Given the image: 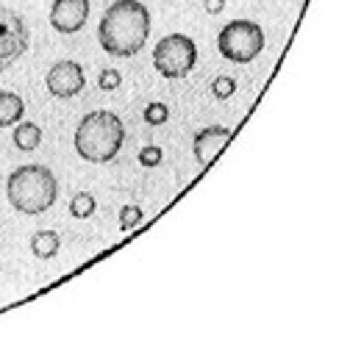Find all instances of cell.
I'll list each match as a JSON object with an SVG mask.
<instances>
[{
  "instance_id": "6da1fadb",
  "label": "cell",
  "mask_w": 350,
  "mask_h": 355,
  "mask_svg": "<svg viewBox=\"0 0 350 355\" xmlns=\"http://www.w3.org/2000/svg\"><path fill=\"white\" fill-rule=\"evenodd\" d=\"M150 36V11L139 0H114L97 22V42L108 55L131 58Z\"/></svg>"
},
{
  "instance_id": "7a4b0ae2",
  "label": "cell",
  "mask_w": 350,
  "mask_h": 355,
  "mask_svg": "<svg viewBox=\"0 0 350 355\" xmlns=\"http://www.w3.org/2000/svg\"><path fill=\"white\" fill-rule=\"evenodd\" d=\"M75 153L83 161L106 164L125 144V125L114 111H92L75 128Z\"/></svg>"
},
{
  "instance_id": "3957f363",
  "label": "cell",
  "mask_w": 350,
  "mask_h": 355,
  "mask_svg": "<svg viewBox=\"0 0 350 355\" xmlns=\"http://www.w3.org/2000/svg\"><path fill=\"white\" fill-rule=\"evenodd\" d=\"M56 194H58L56 175L44 164L17 166L6 180V200L19 214H28V216L47 211L56 202Z\"/></svg>"
},
{
  "instance_id": "277c9868",
  "label": "cell",
  "mask_w": 350,
  "mask_h": 355,
  "mask_svg": "<svg viewBox=\"0 0 350 355\" xmlns=\"http://www.w3.org/2000/svg\"><path fill=\"white\" fill-rule=\"evenodd\" d=\"M219 53L233 64H247L264 50V31L253 19H233L217 36Z\"/></svg>"
},
{
  "instance_id": "5b68a950",
  "label": "cell",
  "mask_w": 350,
  "mask_h": 355,
  "mask_svg": "<svg viewBox=\"0 0 350 355\" xmlns=\"http://www.w3.org/2000/svg\"><path fill=\"white\" fill-rule=\"evenodd\" d=\"M197 64V44L183 33H169L153 47V67L161 78H186Z\"/></svg>"
},
{
  "instance_id": "8992f818",
  "label": "cell",
  "mask_w": 350,
  "mask_h": 355,
  "mask_svg": "<svg viewBox=\"0 0 350 355\" xmlns=\"http://www.w3.org/2000/svg\"><path fill=\"white\" fill-rule=\"evenodd\" d=\"M28 39L25 19L17 11L0 6V72H6L28 50Z\"/></svg>"
},
{
  "instance_id": "52a82bcc",
  "label": "cell",
  "mask_w": 350,
  "mask_h": 355,
  "mask_svg": "<svg viewBox=\"0 0 350 355\" xmlns=\"http://www.w3.org/2000/svg\"><path fill=\"white\" fill-rule=\"evenodd\" d=\"M44 86H47V92H50L53 97H58V100H69V97H75V94L86 86L83 67L75 64V61H56V64L47 69Z\"/></svg>"
},
{
  "instance_id": "ba28073f",
  "label": "cell",
  "mask_w": 350,
  "mask_h": 355,
  "mask_svg": "<svg viewBox=\"0 0 350 355\" xmlns=\"http://www.w3.org/2000/svg\"><path fill=\"white\" fill-rule=\"evenodd\" d=\"M89 19V0H53L50 25L58 33H78Z\"/></svg>"
},
{
  "instance_id": "9c48e42d",
  "label": "cell",
  "mask_w": 350,
  "mask_h": 355,
  "mask_svg": "<svg viewBox=\"0 0 350 355\" xmlns=\"http://www.w3.org/2000/svg\"><path fill=\"white\" fill-rule=\"evenodd\" d=\"M228 139H231V130H228V128H222V125L203 128V130L194 136V141H192L194 158H197L203 166H206V164H211V161L219 155V150L228 144Z\"/></svg>"
},
{
  "instance_id": "30bf717a",
  "label": "cell",
  "mask_w": 350,
  "mask_h": 355,
  "mask_svg": "<svg viewBox=\"0 0 350 355\" xmlns=\"http://www.w3.org/2000/svg\"><path fill=\"white\" fill-rule=\"evenodd\" d=\"M25 114V100L17 92H0V128L17 125Z\"/></svg>"
},
{
  "instance_id": "8fae6325",
  "label": "cell",
  "mask_w": 350,
  "mask_h": 355,
  "mask_svg": "<svg viewBox=\"0 0 350 355\" xmlns=\"http://www.w3.org/2000/svg\"><path fill=\"white\" fill-rule=\"evenodd\" d=\"M58 250H61V239H58L56 230H36L31 236V252L36 258H44V261L47 258H56Z\"/></svg>"
},
{
  "instance_id": "7c38bea8",
  "label": "cell",
  "mask_w": 350,
  "mask_h": 355,
  "mask_svg": "<svg viewBox=\"0 0 350 355\" xmlns=\"http://www.w3.org/2000/svg\"><path fill=\"white\" fill-rule=\"evenodd\" d=\"M14 144L22 150V153H31V150H36L39 144H42V128L36 125V122H17V128H14Z\"/></svg>"
},
{
  "instance_id": "4fadbf2b",
  "label": "cell",
  "mask_w": 350,
  "mask_h": 355,
  "mask_svg": "<svg viewBox=\"0 0 350 355\" xmlns=\"http://www.w3.org/2000/svg\"><path fill=\"white\" fill-rule=\"evenodd\" d=\"M94 208H97V200H94L89 191H78V194L69 200V214H72L75 219H86V216H92Z\"/></svg>"
},
{
  "instance_id": "5bb4252c",
  "label": "cell",
  "mask_w": 350,
  "mask_h": 355,
  "mask_svg": "<svg viewBox=\"0 0 350 355\" xmlns=\"http://www.w3.org/2000/svg\"><path fill=\"white\" fill-rule=\"evenodd\" d=\"M233 92H236V80H233L231 75H219V78L211 80V94H214L217 100H225V97H231Z\"/></svg>"
},
{
  "instance_id": "9a60e30c",
  "label": "cell",
  "mask_w": 350,
  "mask_h": 355,
  "mask_svg": "<svg viewBox=\"0 0 350 355\" xmlns=\"http://www.w3.org/2000/svg\"><path fill=\"white\" fill-rule=\"evenodd\" d=\"M139 222H142V208H139V205H122V208H119V227H122L125 233L133 230Z\"/></svg>"
},
{
  "instance_id": "2e32d148",
  "label": "cell",
  "mask_w": 350,
  "mask_h": 355,
  "mask_svg": "<svg viewBox=\"0 0 350 355\" xmlns=\"http://www.w3.org/2000/svg\"><path fill=\"white\" fill-rule=\"evenodd\" d=\"M169 119V108L164 103H147L144 108V122L147 125H164Z\"/></svg>"
},
{
  "instance_id": "e0dca14e",
  "label": "cell",
  "mask_w": 350,
  "mask_h": 355,
  "mask_svg": "<svg viewBox=\"0 0 350 355\" xmlns=\"http://www.w3.org/2000/svg\"><path fill=\"white\" fill-rule=\"evenodd\" d=\"M136 158H139L142 166H158L161 158H164V153H161V147H156V144H144Z\"/></svg>"
},
{
  "instance_id": "ac0fdd59",
  "label": "cell",
  "mask_w": 350,
  "mask_h": 355,
  "mask_svg": "<svg viewBox=\"0 0 350 355\" xmlns=\"http://www.w3.org/2000/svg\"><path fill=\"white\" fill-rule=\"evenodd\" d=\"M122 83V75L117 72V69H100V75H97V86L103 89V92H114L117 86Z\"/></svg>"
},
{
  "instance_id": "d6986e66",
  "label": "cell",
  "mask_w": 350,
  "mask_h": 355,
  "mask_svg": "<svg viewBox=\"0 0 350 355\" xmlns=\"http://www.w3.org/2000/svg\"><path fill=\"white\" fill-rule=\"evenodd\" d=\"M203 8H206L208 14H219V11L225 8V0H203Z\"/></svg>"
}]
</instances>
